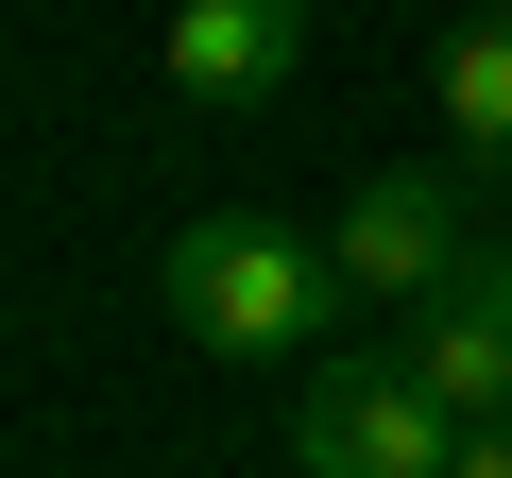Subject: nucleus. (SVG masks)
<instances>
[{"label":"nucleus","mask_w":512,"mask_h":478,"mask_svg":"<svg viewBox=\"0 0 512 478\" xmlns=\"http://www.w3.org/2000/svg\"><path fill=\"white\" fill-rule=\"evenodd\" d=\"M291 461H308V478H461V410H444L410 359H308Z\"/></svg>","instance_id":"obj_2"},{"label":"nucleus","mask_w":512,"mask_h":478,"mask_svg":"<svg viewBox=\"0 0 512 478\" xmlns=\"http://www.w3.org/2000/svg\"><path fill=\"white\" fill-rule=\"evenodd\" d=\"M154 308H171L205 359H325V325H342L359 291H342V257H325L308 222H256V205H222V222H171Z\"/></svg>","instance_id":"obj_1"},{"label":"nucleus","mask_w":512,"mask_h":478,"mask_svg":"<svg viewBox=\"0 0 512 478\" xmlns=\"http://www.w3.org/2000/svg\"><path fill=\"white\" fill-rule=\"evenodd\" d=\"M188 103H274L308 69V0H171V52H154Z\"/></svg>","instance_id":"obj_5"},{"label":"nucleus","mask_w":512,"mask_h":478,"mask_svg":"<svg viewBox=\"0 0 512 478\" xmlns=\"http://www.w3.org/2000/svg\"><path fill=\"white\" fill-rule=\"evenodd\" d=\"M427 103H444V137H461V171H512V18H461V35L427 52Z\"/></svg>","instance_id":"obj_6"},{"label":"nucleus","mask_w":512,"mask_h":478,"mask_svg":"<svg viewBox=\"0 0 512 478\" xmlns=\"http://www.w3.org/2000/svg\"><path fill=\"white\" fill-rule=\"evenodd\" d=\"M393 359H410L461 427H478V410H512V239H478V257L410 308V342H393Z\"/></svg>","instance_id":"obj_4"},{"label":"nucleus","mask_w":512,"mask_h":478,"mask_svg":"<svg viewBox=\"0 0 512 478\" xmlns=\"http://www.w3.org/2000/svg\"><path fill=\"white\" fill-rule=\"evenodd\" d=\"M325 257H342L359 308H427V291L478 257V188H461V171H359L342 222H325Z\"/></svg>","instance_id":"obj_3"},{"label":"nucleus","mask_w":512,"mask_h":478,"mask_svg":"<svg viewBox=\"0 0 512 478\" xmlns=\"http://www.w3.org/2000/svg\"><path fill=\"white\" fill-rule=\"evenodd\" d=\"M461 478H512V410H478V427H461Z\"/></svg>","instance_id":"obj_7"},{"label":"nucleus","mask_w":512,"mask_h":478,"mask_svg":"<svg viewBox=\"0 0 512 478\" xmlns=\"http://www.w3.org/2000/svg\"><path fill=\"white\" fill-rule=\"evenodd\" d=\"M461 18H512V0H461Z\"/></svg>","instance_id":"obj_8"}]
</instances>
